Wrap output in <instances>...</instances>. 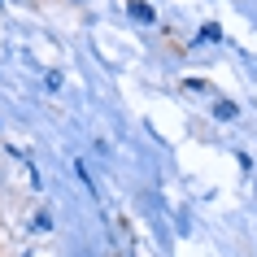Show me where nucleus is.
<instances>
[{
    "label": "nucleus",
    "instance_id": "1",
    "mask_svg": "<svg viewBox=\"0 0 257 257\" xmlns=\"http://www.w3.org/2000/svg\"><path fill=\"white\" fill-rule=\"evenodd\" d=\"M131 14H136L140 22H153V9L144 5V0H131Z\"/></svg>",
    "mask_w": 257,
    "mask_h": 257
},
{
    "label": "nucleus",
    "instance_id": "2",
    "mask_svg": "<svg viewBox=\"0 0 257 257\" xmlns=\"http://www.w3.org/2000/svg\"><path fill=\"white\" fill-rule=\"evenodd\" d=\"M214 113H218V118H231V113H235V105H231V100H218Z\"/></svg>",
    "mask_w": 257,
    "mask_h": 257
},
{
    "label": "nucleus",
    "instance_id": "3",
    "mask_svg": "<svg viewBox=\"0 0 257 257\" xmlns=\"http://www.w3.org/2000/svg\"><path fill=\"white\" fill-rule=\"evenodd\" d=\"M218 35H222V31H218V27H214V22H209V27H205V31H201V40H205V44H214V40H218Z\"/></svg>",
    "mask_w": 257,
    "mask_h": 257
}]
</instances>
